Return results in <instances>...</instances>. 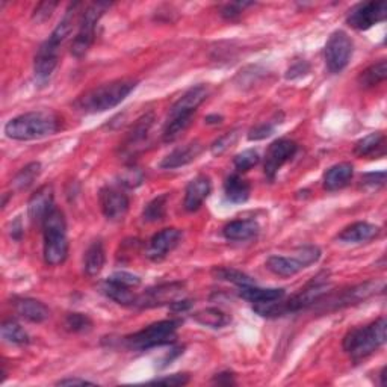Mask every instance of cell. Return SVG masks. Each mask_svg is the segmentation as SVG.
Instances as JSON below:
<instances>
[{
    "instance_id": "cell-1",
    "label": "cell",
    "mask_w": 387,
    "mask_h": 387,
    "mask_svg": "<svg viewBox=\"0 0 387 387\" xmlns=\"http://www.w3.org/2000/svg\"><path fill=\"white\" fill-rule=\"evenodd\" d=\"M136 85L138 80L133 79H116L108 82V84L99 85L79 96L75 102V108L82 114L107 112L124 102Z\"/></svg>"
},
{
    "instance_id": "cell-2",
    "label": "cell",
    "mask_w": 387,
    "mask_h": 387,
    "mask_svg": "<svg viewBox=\"0 0 387 387\" xmlns=\"http://www.w3.org/2000/svg\"><path fill=\"white\" fill-rule=\"evenodd\" d=\"M61 127V119L52 111H32L9 120L5 135L14 141H35L55 135Z\"/></svg>"
},
{
    "instance_id": "cell-3",
    "label": "cell",
    "mask_w": 387,
    "mask_h": 387,
    "mask_svg": "<svg viewBox=\"0 0 387 387\" xmlns=\"http://www.w3.org/2000/svg\"><path fill=\"white\" fill-rule=\"evenodd\" d=\"M44 233L43 254L47 265L58 266L62 265L68 256V239H67V221L64 212L53 207L41 222Z\"/></svg>"
},
{
    "instance_id": "cell-4",
    "label": "cell",
    "mask_w": 387,
    "mask_h": 387,
    "mask_svg": "<svg viewBox=\"0 0 387 387\" xmlns=\"http://www.w3.org/2000/svg\"><path fill=\"white\" fill-rule=\"evenodd\" d=\"M386 318H378L366 327L353 328L344 337V351L356 363L365 360L386 344Z\"/></svg>"
},
{
    "instance_id": "cell-5",
    "label": "cell",
    "mask_w": 387,
    "mask_h": 387,
    "mask_svg": "<svg viewBox=\"0 0 387 387\" xmlns=\"http://www.w3.org/2000/svg\"><path fill=\"white\" fill-rule=\"evenodd\" d=\"M179 320H165L151 324L143 330L124 337V345L133 351H147L156 347L170 345L178 337Z\"/></svg>"
},
{
    "instance_id": "cell-6",
    "label": "cell",
    "mask_w": 387,
    "mask_h": 387,
    "mask_svg": "<svg viewBox=\"0 0 387 387\" xmlns=\"http://www.w3.org/2000/svg\"><path fill=\"white\" fill-rule=\"evenodd\" d=\"M109 4H91L85 8L79 20V31L72 43V55L77 60L84 58L96 40V28L103 14L107 13Z\"/></svg>"
},
{
    "instance_id": "cell-7",
    "label": "cell",
    "mask_w": 387,
    "mask_h": 387,
    "mask_svg": "<svg viewBox=\"0 0 387 387\" xmlns=\"http://www.w3.org/2000/svg\"><path fill=\"white\" fill-rule=\"evenodd\" d=\"M295 254L297 256L294 257L271 256L266 261V268L276 276L292 277L302 271L304 268L318 262L321 257V250L315 247V245H306V247H301Z\"/></svg>"
},
{
    "instance_id": "cell-8",
    "label": "cell",
    "mask_w": 387,
    "mask_h": 387,
    "mask_svg": "<svg viewBox=\"0 0 387 387\" xmlns=\"http://www.w3.org/2000/svg\"><path fill=\"white\" fill-rule=\"evenodd\" d=\"M354 44L353 40L348 37L344 31H336L330 35L325 44V64L330 73H341L342 70L349 64L351 56H353Z\"/></svg>"
},
{
    "instance_id": "cell-9",
    "label": "cell",
    "mask_w": 387,
    "mask_h": 387,
    "mask_svg": "<svg viewBox=\"0 0 387 387\" xmlns=\"http://www.w3.org/2000/svg\"><path fill=\"white\" fill-rule=\"evenodd\" d=\"M387 16L386 2H368L360 4L349 11L347 23L357 31H368L374 25L384 21Z\"/></svg>"
},
{
    "instance_id": "cell-10",
    "label": "cell",
    "mask_w": 387,
    "mask_h": 387,
    "mask_svg": "<svg viewBox=\"0 0 387 387\" xmlns=\"http://www.w3.org/2000/svg\"><path fill=\"white\" fill-rule=\"evenodd\" d=\"M298 151V146L295 141L281 138L274 141V143L268 147L265 156V175L269 180H274L280 168L295 156Z\"/></svg>"
},
{
    "instance_id": "cell-11",
    "label": "cell",
    "mask_w": 387,
    "mask_h": 387,
    "mask_svg": "<svg viewBox=\"0 0 387 387\" xmlns=\"http://www.w3.org/2000/svg\"><path fill=\"white\" fill-rule=\"evenodd\" d=\"M99 203L103 215L109 221H121L129 212V197L119 187H102L99 192Z\"/></svg>"
},
{
    "instance_id": "cell-12",
    "label": "cell",
    "mask_w": 387,
    "mask_h": 387,
    "mask_svg": "<svg viewBox=\"0 0 387 387\" xmlns=\"http://www.w3.org/2000/svg\"><path fill=\"white\" fill-rule=\"evenodd\" d=\"M182 241V231L179 229L168 227L158 231L153 238L150 239L146 256L151 262H160L178 247Z\"/></svg>"
},
{
    "instance_id": "cell-13",
    "label": "cell",
    "mask_w": 387,
    "mask_h": 387,
    "mask_svg": "<svg viewBox=\"0 0 387 387\" xmlns=\"http://www.w3.org/2000/svg\"><path fill=\"white\" fill-rule=\"evenodd\" d=\"M183 286L185 285L180 283V281H174V283H165L150 288L144 294L138 295L136 307H158L168 302L171 304L182 294Z\"/></svg>"
},
{
    "instance_id": "cell-14",
    "label": "cell",
    "mask_w": 387,
    "mask_h": 387,
    "mask_svg": "<svg viewBox=\"0 0 387 387\" xmlns=\"http://www.w3.org/2000/svg\"><path fill=\"white\" fill-rule=\"evenodd\" d=\"M60 49L61 47H56L47 40L40 45L33 61V75L38 84H45L52 77L60 61Z\"/></svg>"
},
{
    "instance_id": "cell-15",
    "label": "cell",
    "mask_w": 387,
    "mask_h": 387,
    "mask_svg": "<svg viewBox=\"0 0 387 387\" xmlns=\"http://www.w3.org/2000/svg\"><path fill=\"white\" fill-rule=\"evenodd\" d=\"M210 191H212V182H210L209 175L200 174L187 183L183 202V206L187 212H195V210L200 209L209 197Z\"/></svg>"
},
{
    "instance_id": "cell-16",
    "label": "cell",
    "mask_w": 387,
    "mask_h": 387,
    "mask_svg": "<svg viewBox=\"0 0 387 387\" xmlns=\"http://www.w3.org/2000/svg\"><path fill=\"white\" fill-rule=\"evenodd\" d=\"M53 187L52 185H44L32 194L28 202V215L32 222H43L45 215L55 207L53 206Z\"/></svg>"
},
{
    "instance_id": "cell-17",
    "label": "cell",
    "mask_w": 387,
    "mask_h": 387,
    "mask_svg": "<svg viewBox=\"0 0 387 387\" xmlns=\"http://www.w3.org/2000/svg\"><path fill=\"white\" fill-rule=\"evenodd\" d=\"M378 288H383V285L377 283V281H366V283L353 286L351 289L342 292V294L339 297L332 298L330 302H328V306H333L332 309H341L345 306H351V304H357L360 301H365L369 297H372L374 294H377Z\"/></svg>"
},
{
    "instance_id": "cell-18",
    "label": "cell",
    "mask_w": 387,
    "mask_h": 387,
    "mask_svg": "<svg viewBox=\"0 0 387 387\" xmlns=\"http://www.w3.org/2000/svg\"><path fill=\"white\" fill-rule=\"evenodd\" d=\"M203 146L198 141H192L190 144H185L183 147H178L173 150L170 155L162 159L160 162V168L163 170H175L187 165V163L194 162L198 156L202 155Z\"/></svg>"
},
{
    "instance_id": "cell-19",
    "label": "cell",
    "mask_w": 387,
    "mask_h": 387,
    "mask_svg": "<svg viewBox=\"0 0 387 387\" xmlns=\"http://www.w3.org/2000/svg\"><path fill=\"white\" fill-rule=\"evenodd\" d=\"M210 92L209 85H197L191 89H187L183 96L173 104L170 111V116L180 115V114H195L197 108L207 99Z\"/></svg>"
},
{
    "instance_id": "cell-20",
    "label": "cell",
    "mask_w": 387,
    "mask_h": 387,
    "mask_svg": "<svg viewBox=\"0 0 387 387\" xmlns=\"http://www.w3.org/2000/svg\"><path fill=\"white\" fill-rule=\"evenodd\" d=\"M13 306L20 318L33 324H41L50 318L49 307L35 298H17L14 300Z\"/></svg>"
},
{
    "instance_id": "cell-21",
    "label": "cell",
    "mask_w": 387,
    "mask_h": 387,
    "mask_svg": "<svg viewBox=\"0 0 387 387\" xmlns=\"http://www.w3.org/2000/svg\"><path fill=\"white\" fill-rule=\"evenodd\" d=\"M381 233V229L375 224L366 221L354 222L348 227H345L341 233L337 234V239L347 244H363L375 239Z\"/></svg>"
},
{
    "instance_id": "cell-22",
    "label": "cell",
    "mask_w": 387,
    "mask_h": 387,
    "mask_svg": "<svg viewBox=\"0 0 387 387\" xmlns=\"http://www.w3.org/2000/svg\"><path fill=\"white\" fill-rule=\"evenodd\" d=\"M354 175V167L349 162H341L330 167L324 174V187L327 191L334 192L347 187Z\"/></svg>"
},
{
    "instance_id": "cell-23",
    "label": "cell",
    "mask_w": 387,
    "mask_h": 387,
    "mask_svg": "<svg viewBox=\"0 0 387 387\" xmlns=\"http://www.w3.org/2000/svg\"><path fill=\"white\" fill-rule=\"evenodd\" d=\"M261 227L254 219H234L222 229V234L227 241H249L257 236Z\"/></svg>"
},
{
    "instance_id": "cell-24",
    "label": "cell",
    "mask_w": 387,
    "mask_h": 387,
    "mask_svg": "<svg viewBox=\"0 0 387 387\" xmlns=\"http://www.w3.org/2000/svg\"><path fill=\"white\" fill-rule=\"evenodd\" d=\"M133 288L124 286L121 283H116L114 280L107 278L100 285V290L102 294L107 295L108 298H111L112 301L121 304V306H136V298L138 295L133 294Z\"/></svg>"
},
{
    "instance_id": "cell-25",
    "label": "cell",
    "mask_w": 387,
    "mask_h": 387,
    "mask_svg": "<svg viewBox=\"0 0 387 387\" xmlns=\"http://www.w3.org/2000/svg\"><path fill=\"white\" fill-rule=\"evenodd\" d=\"M224 194L230 203L241 205L250 198L251 186L239 174H231L224 182Z\"/></svg>"
},
{
    "instance_id": "cell-26",
    "label": "cell",
    "mask_w": 387,
    "mask_h": 387,
    "mask_svg": "<svg viewBox=\"0 0 387 387\" xmlns=\"http://www.w3.org/2000/svg\"><path fill=\"white\" fill-rule=\"evenodd\" d=\"M104 262H107V253H104L103 242L94 241L88 250L85 251L84 257V271L88 277H97L102 269L104 266Z\"/></svg>"
},
{
    "instance_id": "cell-27",
    "label": "cell",
    "mask_w": 387,
    "mask_h": 387,
    "mask_svg": "<svg viewBox=\"0 0 387 387\" xmlns=\"http://www.w3.org/2000/svg\"><path fill=\"white\" fill-rule=\"evenodd\" d=\"M239 297L251 301L254 304H261V302H268V301H276V300H281L285 298V289H277V288H257L254 285H249V286H241L239 288Z\"/></svg>"
},
{
    "instance_id": "cell-28",
    "label": "cell",
    "mask_w": 387,
    "mask_h": 387,
    "mask_svg": "<svg viewBox=\"0 0 387 387\" xmlns=\"http://www.w3.org/2000/svg\"><path fill=\"white\" fill-rule=\"evenodd\" d=\"M192 318L195 322L209 328H215V330H218V328H224L226 325L231 322L230 316L226 312H222L221 309H217V307L203 309L200 312L194 313Z\"/></svg>"
},
{
    "instance_id": "cell-29",
    "label": "cell",
    "mask_w": 387,
    "mask_h": 387,
    "mask_svg": "<svg viewBox=\"0 0 387 387\" xmlns=\"http://www.w3.org/2000/svg\"><path fill=\"white\" fill-rule=\"evenodd\" d=\"M194 119V114H180L168 116V123L163 129V143H174L175 139L180 138V135L191 126Z\"/></svg>"
},
{
    "instance_id": "cell-30",
    "label": "cell",
    "mask_w": 387,
    "mask_h": 387,
    "mask_svg": "<svg viewBox=\"0 0 387 387\" xmlns=\"http://www.w3.org/2000/svg\"><path fill=\"white\" fill-rule=\"evenodd\" d=\"M155 121V115L153 114H147L143 119H139L135 126L131 129V132L127 133V138L124 141V148L131 150L138 147V144L143 143V141L147 138L151 126H153Z\"/></svg>"
},
{
    "instance_id": "cell-31",
    "label": "cell",
    "mask_w": 387,
    "mask_h": 387,
    "mask_svg": "<svg viewBox=\"0 0 387 387\" xmlns=\"http://www.w3.org/2000/svg\"><path fill=\"white\" fill-rule=\"evenodd\" d=\"M387 77V64L384 60L369 65L366 70L359 75L357 82L361 88H372L377 87Z\"/></svg>"
},
{
    "instance_id": "cell-32",
    "label": "cell",
    "mask_w": 387,
    "mask_h": 387,
    "mask_svg": "<svg viewBox=\"0 0 387 387\" xmlns=\"http://www.w3.org/2000/svg\"><path fill=\"white\" fill-rule=\"evenodd\" d=\"M210 274H212V277L217 278V280L229 281V283L238 285L239 288H241V286L254 285V280H253L250 276L244 274L242 271H239V269H236V268H230V266H215V268H212V271H210Z\"/></svg>"
},
{
    "instance_id": "cell-33",
    "label": "cell",
    "mask_w": 387,
    "mask_h": 387,
    "mask_svg": "<svg viewBox=\"0 0 387 387\" xmlns=\"http://www.w3.org/2000/svg\"><path fill=\"white\" fill-rule=\"evenodd\" d=\"M43 167L40 162H31L26 167H23L13 179V186L16 191H26L33 185V182L40 178Z\"/></svg>"
},
{
    "instance_id": "cell-34",
    "label": "cell",
    "mask_w": 387,
    "mask_h": 387,
    "mask_svg": "<svg viewBox=\"0 0 387 387\" xmlns=\"http://www.w3.org/2000/svg\"><path fill=\"white\" fill-rule=\"evenodd\" d=\"M384 144V133L383 132H374L368 136L359 139L354 146V155L360 158L372 156L377 153V150L381 148Z\"/></svg>"
},
{
    "instance_id": "cell-35",
    "label": "cell",
    "mask_w": 387,
    "mask_h": 387,
    "mask_svg": "<svg viewBox=\"0 0 387 387\" xmlns=\"http://www.w3.org/2000/svg\"><path fill=\"white\" fill-rule=\"evenodd\" d=\"M170 200L168 194H162L155 197L153 200L147 203V206L143 210V219L146 222H158L162 221L167 214V205Z\"/></svg>"
},
{
    "instance_id": "cell-36",
    "label": "cell",
    "mask_w": 387,
    "mask_h": 387,
    "mask_svg": "<svg viewBox=\"0 0 387 387\" xmlns=\"http://www.w3.org/2000/svg\"><path fill=\"white\" fill-rule=\"evenodd\" d=\"M2 337L4 341L13 345L29 344V334L23 330V327L18 322L13 320H8L2 324Z\"/></svg>"
},
{
    "instance_id": "cell-37",
    "label": "cell",
    "mask_w": 387,
    "mask_h": 387,
    "mask_svg": "<svg viewBox=\"0 0 387 387\" xmlns=\"http://www.w3.org/2000/svg\"><path fill=\"white\" fill-rule=\"evenodd\" d=\"M64 327L72 333H84L92 328V321L85 313H68L64 321Z\"/></svg>"
},
{
    "instance_id": "cell-38",
    "label": "cell",
    "mask_w": 387,
    "mask_h": 387,
    "mask_svg": "<svg viewBox=\"0 0 387 387\" xmlns=\"http://www.w3.org/2000/svg\"><path fill=\"white\" fill-rule=\"evenodd\" d=\"M259 160H261L259 153H257V151L253 150V148H249V150L241 151L239 155L234 156L233 165L239 173H247L253 167H256L257 163H259Z\"/></svg>"
},
{
    "instance_id": "cell-39",
    "label": "cell",
    "mask_w": 387,
    "mask_h": 387,
    "mask_svg": "<svg viewBox=\"0 0 387 387\" xmlns=\"http://www.w3.org/2000/svg\"><path fill=\"white\" fill-rule=\"evenodd\" d=\"M236 139H238V132L236 131L222 135L221 138H218L215 141L212 146H210V151H212L214 156H219V155L224 153L226 150H229L234 143H236Z\"/></svg>"
},
{
    "instance_id": "cell-40",
    "label": "cell",
    "mask_w": 387,
    "mask_h": 387,
    "mask_svg": "<svg viewBox=\"0 0 387 387\" xmlns=\"http://www.w3.org/2000/svg\"><path fill=\"white\" fill-rule=\"evenodd\" d=\"M277 123L280 124L281 121H277V120H271V121H266V123H262L259 126L253 127L251 131L249 132V139L250 141H262L268 136H271L276 131V126Z\"/></svg>"
},
{
    "instance_id": "cell-41",
    "label": "cell",
    "mask_w": 387,
    "mask_h": 387,
    "mask_svg": "<svg viewBox=\"0 0 387 387\" xmlns=\"http://www.w3.org/2000/svg\"><path fill=\"white\" fill-rule=\"evenodd\" d=\"M254 4H249V2H233V4H227L222 6L221 9V16L224 17L226 20L229 21H234V20H238L242 13H244V9L245 8H249V6H253Z\"/></svg>"
},
{
    "instance_id": "cell-42",
    "label": "cell",
    "mask_w": 387,
    "mask_h": 387,
    "mask_svg": "<svg viewBox=\"0 0 387 387\" xmlns=\"http://www.w3.org/2000/svg\"><path fill=\"white\" fill-rule=\"evenodd\" d=\"M143 179H144L143 171L132 167V168L124 170V173L121 174V178H120V180H121L120 183L127 187H136L143 183Z\"/></svg>"
},
{
    "instance_id": "cell-43",
    "label": "cell",
    "mask_w": 387,
    "mask_h": 387,
    "mask_svg": "<svg viewBox=\"0 0 387 387\" xmlns=\"http://www.w3.org/2000/svg\"><path fill=\"white\" fill-rule=\"evenodd\" d=\"M151 384H165V386H185L190 383V375L187 374H173L165 377H158L150 381Z\"/></svg>"
},
{
    "instance_id": "cell-44",
    "label": "cell",
    "mask_w": 387,
    "mask_h": 387,
    "mask_svg": "<svg viewBox=\"0 0 387 387\" xmlns=\"http://www.w3.org/2000/svg\"><path fill=\"white\" fill-rule=\"evenodd\" d=\"M386 183V173H368L361 178V186L371 187V190H378V187L384 186Z\"/></svg>"
},
{
    "instance_id": "cell-45",
    "label": "cell",
    "mask_w": 387,
    "mask_h": 387,
    "mask_svg": "<svg viewBox=\"0 0 387 387\" xmlns=\"http://www.w3.org/2000/svg\"><path fill=\"white\" fill-rule=\"evenodd\" d=\"M108 278L116 281V283H121L124 286H129V288H136V286L141 285V278L138 276H133L131 273H124V271L115 273V274H112Z\"/></svg>"
},
{
    "instance_id": "cell-46",
    "label": "cell",
    "mask_w": 387,
    "mask_h": 387,
    "mask_svg": "<svg viewBox=\"0 0 387 387\" xmlns=\"http://www.w3.org/2000/svg\"><path fill=\"white\" fill-rule=\"evenodd\" d=\"M56 6H58V4H49V2L40 4L33 11V20H37L40 23L49 20L52 17V13H53Z\"/></svg>"
},
{
    "instance_id": "cell-47",
    "label": "cell",
    "mask_w": 387,
    "mask_h": 387,
    "mask_svg": "<svg viewBox=\"0 0 387 387\" xmlns=\"http://www.w3.org/2000/svg\"><path fill=\"white\" fill-rule=\"evenodd\" d=\"M309 72V65L304 62V61H298L297 64L292 65L289 70H288V75L286 77L288 79H297V77H301Z\"/></svg>"
},
{
    "instance_id": "cell-48",
    "label": "cell",
    "mask_w": 387,
    "mask_h": 387,
    "mask_svg": "<svg viewBox=\"0 0 387 387\" xmlns=\"http://www.w3.org/2000/svg\"><path fill=\"white\" fill-rule=\"evenodd\" d=\"M212 383L215 384H219V386H233L236 384V381H234V375L231 372H221V374H217Z\"/></svg>"
},
{
    "instance_id": "cell-49",
    "label": "cell",
    "mask_w": 387,
    "mask_h": 387,
    "mask_svg": "<svg viewBox=\"0 0 387 387\" xmlns=\"http://www.w3.org/2000/svg\"><path fill=\"white\" fill-rule=\"evenodd\" d=\"M192 301L191 300H175L170 304V309L173 312H186V310H190L192 307Z\"/></svg>"
},
{
    "instance_id": "cell-50",
    "label": "cell",
    "mask_w": 387,
    "mask_h": 387,
    "mask_svg": "<svg viewBox=\"0 0 387 387\" xmlns=\"http://www.w3.org/2000/svg\"><path fill=\"white\" fill-rule=\"evenodd\" d=\"M58 386H85V384H94L84 378H64L56 383Z\"/></svg>"
},
{
    "instance_id": "cell-51",
    "label": "cell",
    "mask_w": 387,
    "mask_h": 387,
    "mask_svg": "<svg viewBox=\"0 0 387 387\" xmlns=\"http://www.w3.org/2000/svg\"><path fill=\"white\" fill-rule=\"evenodd\" d=\"M11 234H13V238L17 239V241L21 238L23 227H21V221L18 218L13 222V230H11Z\"/></svg>"
},
{
    "instance_id": "cell-52",
    "label": "cell",
    "mask_w": 387,
    "mask_h": 387,
    "mask_svg": "<svg viewBox=\"0 0 387 387\" xmlns=\"http://www.w3.org/2000/svg\"><path fill=\"white\" fill-rule=\"evenodd\" d=\"M222 121L221 115H209L206 116V123L207 124H219Z\"/></svg>"
}]
</instances>
